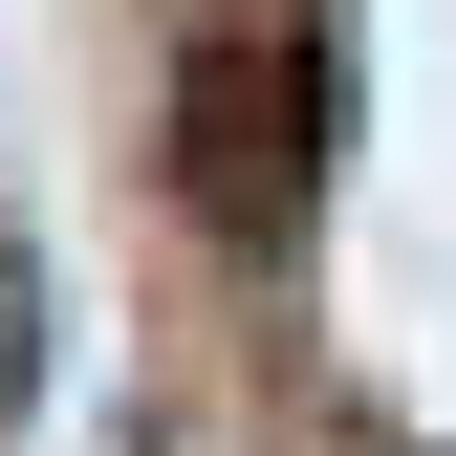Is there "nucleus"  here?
<instances>
[{
  "label": "nucleus",
  "instance_id": "1",
  "mask_svg": "<svg viewBox=\"0 0 456 456\" xmlns=\"http://www.w3.org/2000/svg\"><path fill=\"white\" fill-rule=\"evenodd\" d=\"M326 66H305V22L282 0H240V22H196V66H175V196L217 217V240H305V175H326Z\"/></svg>",
  "mask_w": 456,
  "mask_h": 456
},
{
  "label": "nucleus",
  "instance_id": "2",
  "mask_svg": "<svg viewBox=\"0 0 456 456\" xmlns=\"http://www.w3.org/2000/svg\"><path fill=\"white\" fill-rule=\"evenodd\" d=\"M22 370H44V282L0 261V413H22Z\"/></svg>",
  "mask_w": 456,
  "mask_h": 456
}]
</instances>
